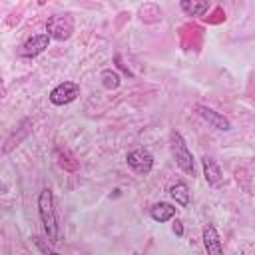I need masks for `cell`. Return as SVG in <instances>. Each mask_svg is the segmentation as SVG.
Wrapping results in <instances>:
<instances>
[{
	"label": "cell",
	"instance_id": "cell-10",
	"mask_svg": "<svg viewBox=\"0 0 255 255\" xmlns=\"http://www.w3.org/2000/svg\"><path fill=\"white\" fill-rule=\"evenodd\" d=\"M149 215L151 219L163 223V221H169L175 217V207L171 203H165V201H159V203H153L151 209H149Z\"/></svg>",
	"mask_w": 255,
	"mask_h": 255
},
{
	"label": "cell",
	"instance_id": "cell-13",
	"mask_svg": "<svg viewBox=\"0 0 255 255\" xmlns=\"http://www.w3.org/2000/svg\"><path fill=\"white\" fill-rule=\"evenodd\" d=\"M169 195L175 199V203H179L181 207L189 205V187L183 181H177L169 187Z\"/></svg>",
	"mask_w": 255,
	"mask_h": 255
},
{
	"label": "cell",
	"instance_id": "cell-7",
	"mask_svg": "<svg viewBox=\"0 0 255 255\" xmlns=\"http://www.w3.org/2000/svg\"><path fill=\"white\" fill-rule=\"evenodd\" d=\"M203 245L207 255H223V245H221V237L215 229V225L207 223L203 227Z\"/></svg>",
	"mask_w": 255,
	"mask_h": 255
},
{
	"label": "cell",
	"instance_id": "cell-14",
	"mask_svg": "<svg viewBox=\"0 0 255 255\" xmlns=\"http://www.w3.org/2000/svg\"><path fill=\"white\" fill-rule=\"evenodd\" d=\"M102 84H104V88H108V90H116V88L120 86V76H118V72H114V70H104V72H102Z\"/></svg>",
	"mask_w": 255,
	"mask_h": 255
},
{
	"label": "cell",
	"instance_id": "cell-2",
	"mask_svg": "<svg viewBox=\"0 0 255 255\" xmlns=\"http://www.w3.org/2000/svg\"><path fill=\"white\" fill-rule=\"evenodd\" d=\"M169 151H171V157L175 159V163L179 165L181 171H185L187 175H193L195 173V165H193V155L191 151L187 149V143L183 139V135L179 131H171L169 135Z\"/></svg>",
	"mask_w": 255,
	"mask_h": 255
},
{
	"label": "cell",
	"instance_id": "cell-3",
	"mask_svg": "<svg viewBox=\"0 0 255 255\" xmlns=\"http://www.w3.org/2000/svg\"><path fill=\"white\" fill-rule=\"evenodd\" d=\"M46 32L50 38L64 42L74 34V18L70 14H54L46 22Z\"/></svg>",
	"mask_w": 255,
	"mask_h": 255
},
{
	"label": "cell",
	"instance_id": "cell-1",
	"mask_svg": "<svg viewBox=\"0 0 255 255\" xmlns=\"http://www.w3.org/2000/svg\"><path fill=\"white\" fill-rule=\"evenodd\" d=\"M38 213H40L44 231L48 235V241H56L58 239V217H56V207H54V193L48 187L40 191Z\"/></svg>",
	"mask_w": 255,
	"mask_h": 255
},
{
	"label": "cell",
	"instance_id": "cell-15",
	"mask_svg": "<svg viewBox=\"0 0 255 255\" xmlns=\"http://www.w3.org/2000/svg\"><path fill=\"white\" fill-rule=\"evenodd\" d=\"M34 243L38 245V249H40V251H42L44 255H60V253L52 251V249H50V247H48V245H46V243H44V241H42L40 237H34Z\"/></svg>",
	"mask_w": 255,
	"mask_h": 255
},
{
	"label": "cell",
	"instance_id": "cell-11",
	"mask_svg": "<svg viewBox=\"0 0 255 255\" xmlns=\"http://www.w3.org/2000/svg\"><path fill=\"white\" fill-rule=\"evenodd\" d=\"M56 159H58L60 167H64L66 171H78V169H80L78 159L72 155V151H70L68 147H58V149H56Z\"/></svg>",
	"mask_w": 255,
	"mask_h": 255
},
{
	"label": "cell",
	"instance_id": "cell-4",
	"mask_svg": "<svg viewBox=\"0 0 255 255\" xmlns=\"http://www.w3.org/2000/svg\"><path fill=\"white\" fill-rule=\"evenodd\" d=\"M80 96V86L76 82H62L50 92V102L54 106H66Z\"/></svg>",
	"mask_w": 255,
	"mask_h": 255
},
{
	"label": "cell",
	"instance_id": "cell-12",
	"mask_svg": "<svg viewBox=\"0 0 255 255\" xmlns=\"http://www.w3.org/2000/svg\"><path fill=\"white\" fill-rule=\"evenodd\" d=\"M179 8L187 16H203L209 10V2H197V0H181Z\"/></svg>",
	"mask_w": 255,
	"mask_h": 255
},
{
	"label": "cell",
	"instance_id": "cell-8",
	"mask_svg": "<svg viewBox=\"0 0 255 255\" xmlns=\"http://www.w3.org/2000/svg\"><path fill=\"white\" fill-rule=\"evenodd\" d=\"M197 114L207 122V124H211L213 128H217V129H229L231 128V124H229V120L225 118V116H221V114H217V112H213L211 108H205V106H197Z\"/></svg>",
	"mask_w": 255,
	"mask_h": 255
},
{
	"label": "cell",
	"instance_id": "cell-16",
	"mask_svg": "<svg viewBox=\"0 0 255 255\" xmlns=\"http://www.w3.org/2000/svg\"><path fill=\"white\" fill-rule=\"evenodd\" d=\"M173 233H175V235H179V237L183 235V227H181V221H179V219H175V221H173Z\"/></svg>",
	"mask_w": 255,
	"mask_h": 255
},
{
	"label": "cell",
	"instance_id": "cell-5",
	"mask_svg": "<svg viewBox=\"0 0 255 255\" xmlns=\"http://www.w3.org/2000/svg\"><path fill=\"white\" fill-rule=\"evenodd\" d=\"M126 161H128V165H129L133 171H137V173H141V175L149 173L151 167H153V155H151L147 149H143V147H137V149L129 151L128 157H126Z\"/></svg>",
	"mask_w": 255,
	"mask_h": 255
},
{
	"label": "cell",
	"instance_id": "cell-6",
	"mask_svg": "<svg viewBox=\"0 0 255 255\" xmlns=\"http://www.w3.org/2000/svg\"><path fill=\"white\" fill-rule=\"evenodd\" d=\"M48 44H50V36H48V34H36V36L28 38V40L22 44L20 56H24V58H34V56L42 54V52L48 48Z\"/></svg>",
	"mask_w": 255,
	"mask_h": 255
},
{
	"label": "cell",
	"instance_id": "cell-9",
	"mask_svg": "<svg viewBox=\"0 0 255 255\" xmlns=\"http://www.w3.org/2000/svg\"><path fill=\"white\" fill-rule=\"evenodd\" d=\"M201 163H203V175H205V181H207L209 185L217 187V185L223 181V175H221L219 165L215 163L213 157H207V155L201 159Z\"/></svg>",
	"mask_w": 255,
	"mask_h": 255
}]
</instances>
